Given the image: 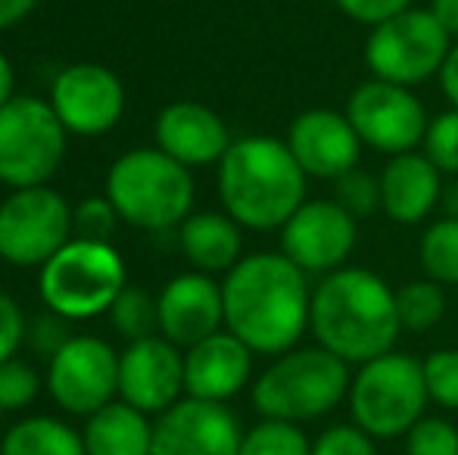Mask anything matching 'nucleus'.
I'll list each match as a JSON object with an SVG mask.
<instances>
[{
  "label": "nucleus",
  "mask_w": 458,
  "mask_h": 455,
  "mask_svg": "<svg viewBox=\"0 0 458 455\" xmlns=\"http://www.w3.org/2000/svg\"><path fill=\"white\" fill-rule=\"evenodd\" d=\"M225 328L256 356H281L300 346L309 328L312 291L306 272L284 253L243 256L222 281Z\"/></svg>",
  "instance_id": "obj_1"
},
{
  "label": "nucleus",
  "mask_w": 458,
  "mask_h": 455,
  "mask_svg": "<svg viewBox=\"0 0 458 455\" xmlns=\"http://www.w3.org/2000/svg\"><path fill=\"white\" fill-rule=\"evenodd\" d=\"M309 328L346 365H365L393 352L403 334L396 291L368 268H337L312 291Z\"/></svg>",
  "instance_id": "obj_2"
},
{
  "label": "nucleus",
  "mask_w": 458,
  "mask_h": 455,
  "mask_svg": "<svg viewBox=\"0 0 458 455\" xmlns=\"http://www.w3.org/2000/svg\"><path fill=\"white\" fill-rule=\"evenodd\" d=\"M306 178L287 140L253 134L234 140L218 163V200L241 228L275 231L306 203Z\"/></svg>",
  "instance_id": "obj_3"
},
{
  "label": "nucleus",
  "mask_w": 458,
  "mask_h": 455,
  "mask_svg": "<svg viewBox=\"0 0 458 455\" xmlns=\"http://www.w3.org/2000/svg\"><path fill=\"white\" fill-rule=\"evenodd\" d=\"M350 365L325 346H293L256 377L253 409L262 418L315 421L350 396Z\"/></svg>",
  "instance_id": "obj_4"
},
{
  "label": "nucleus",
  "mask_w": 458,
  "mask_h": 455,
  "mask_svg": "<svg viewBox=\"0 0 458 455\" xmlns=\"http://www.w3.org/2000/svg\"><path fill=\"white\" fill-rule=\"evenodd\" d=\"M193 194L191 169L159 147H134L109 165L106 197L119 219L134 228H182L193 209Z\"/></svg>",
  "instance_id": "obj_5"
},
{
  "label": "nucleus",
  "mask_w": 458,
  "mask_h": 455,
  "mask_svg": "<svg viewBox=\"0 0 458 455\" xmlns=\"http://www.w3.org/2000/svg\"><path fill=\"white\" fill-rule=\"evenodd\" d=\"M125 262L113 243L72 237L41 265L38 293L44 306L69 322L103 316L125 291Z\"/></svg>",
  "instance_id": "obj_6"
},
{
  "label": "nucleus",
  "mask_w": 458,
  "mask_h": 455,
  "mask_svg": "<svg viewBox=\"0 0 458 455\" xmlns=\"http://www.w3.org/2000/svg\"><path fill=\"white\" fill-rule=\"evenodd\" d=\"M346 400L352 425H359L374 440L405 437L424 418V406L430 402L424 365L405 352H384L359 365Z\"/></svg>",
  "instance_id": "obj_7"
},
{
  "label": "nucleus",
  "mask_w": 458,
  "mask_h": 455,
  "mask_svg": "<svg viewBox=\"0 0 458 455\" xmlns=\"http://www.w3.org/2000/svg\"><path fill=\"white\" fill-rule=\"evenodd\" d=\"M453 47V35L430 10H405L374 25L365 41V66L374 79L415 88L440 75Z\"/></svg>",
  "instance_id": "obj_8"
},
{
  "label": "nucleus",
  "mask_w": 458,
  "mask_h": 455,
  "mask_svg": "<svg viewBox=\"0 0 458 455\" xmlns=\"http://www.w3.org/2000/svg\"><path fill=\"white\" fill-rule=\"evenodd\" d=\"M66 138L54 106L38 97H13L0 110V181L13 190L47 184L63 165Z\"/></svg>",
  "instance_id": "obj_9"
},
{
  "label": "nucleus",
  "mask_w": 458,
  "mask_h": 455,
  "mask_svg": "<svg viewBox=\"0 0 458 455\" xmlns=\"http://www.w3.org/2000/svg\"><path fill=\"white\" fill-rule=\"evenodd\" d=\"M72 234V209L47 184L19 188L0 203V259L10 265H44Z\"/></svg>",
  "instance_id": "obj_10"
},
{
  "label": "nucleus",
  "mask_w": 458,
  "mask_h": 455,
  "mask_svg": "<svg viewBox=\"0 0 458 455\" xmlns=\"http://www.w3.org/2000/svg\"><path fill=\"white\" fill-rule=\"evenodd\" d=\"M344 113L356 128L359 140L386 156L415 150L430 125L428 113H424L421 100L411 94V88L380 79L362 81L350 94Z\"/></svg>",
  "instance_id": "obj_11"
},
{
  "label": "nucleus",
  "mask_w": 458,
  "mask_h": 455,
  "mask_svg": "<svg viewBox=\"0 0 458 455\" xmlns=\"http://www.w3.org/2000/svg\"><path fill=\"white\" fill-rule=\"evenodd\" d=\"M47 390L69 415H94L119 396V352L91 334H72L47 362Z\"/></svg>",
  "instance_id": "obj_12"
},
{
  "label": "nucleus",
  "mask_w": 458,
  "mask_h": 455,
  "mask_svg": "<svg viewBox=\"0 0 458 455\" xmlns=\"http://www.w3.org/2000/svg\"><path fill=\"white\" fill-rule=\"evenodd\" d=\"M50 106L69 134L100 138L119 125L125 113V88L122 79L97 63H75L63 69L50 88Z\"/></svg>",
  "instance_id": "obj_13"
},
{
  "label": "nucleus",
  "mask_w": 458,
  "mask_h": 455,
  "mask_svg": "<svg viewBox=\"0 0 458 455\" xmlns=\"http://www.w3.org/2000/svg\"><path fill=\"white\" fill-rule=\"evenodd\" d=\"M356 222L337 200H306L281 228V253L306 274H331L356 249Z\"/></svg>",
  "instance_id": "obj_14"
},
{
  "label": "nucleus",
  "mask_w": 458,
  "mask_h": 455,
  "mask_svg": "<svg viewBox=\"0 0 458 455\" xmlns=\"http://www.w3.org/2000/svg\"><path fill=\"white\" fill-rule=\"evenodd\" d=\"M241 421L225 402L178 400L153 425L150 455H237Z\"/></svg>",
  "instance_id": "obj_15"
},
{
  "label": "nucleus",
  "mask_w": 458,
  "mask_h": 455,
  "mask_svg": "<svg viewBox=\"0 0 458 455\" xmlns=\"http://www.w3.org/2000/svg\"><path fill=\"white\" fill-rule=\"evenodd\" d=\"M184 393L182 346L163 334L144 337L119 352V396L144 415H163Z\"/></svg>",
  "instance_id": "obj_16"
},
{
  "label": "nucleus",
  "mask_w": 458,
  "mask_h": 455,
  "mask_svg": "<svg viewBox=\"0 0 458 455\" xmlns=\"http://www.w3.org/2000/svg\"><path fill=\"white\" fill-rule=\"evenodd\" d=\"M287 147L309 178L337 181L344 172L359 165L365 144L359 140L346 113L306 110L290 122Z\"/></svg>",
  "instance_id": "obj_17"
},
{
  "label": "nucleus",
  "mask_w": 458,
  "mask_h": 455,
  "mask_svg": "<svg viewBox=\"0 0 458 455\" xmlns=\"http://www.w3.org/2000/svg\"><path fill=\"white\" fill-rule=\"evenodd\" d=\"M159 334L175 346L191 350L193 343L218 334L225 328L222 284L203 272H187L172 278L159 293Z\"/></svg>",
  "instance_id": "obj_18"
},
{
  "label": "nucleus",
  "mask_w": 458,
  "mask_h": 455,
  "mask_svg": "<svg viewBox=\"0 0 458 455\" xmlns=\"http://www.w3.org/2000/svg\"><path fill=\"white\" fill-rule=\"evenodd\" d=\"M253 356L256 352L228 328L193 343L184 352V393L206 402H228L250 383Z\"/></svg>",
  "instance_id": "obj_19"
},
{
  "label": "nucleus",
  "mask_w": 458,
  "mask_h": 455,
  "mask_svg": "<svg viewBox=\"0 0 458 455\" xmlns=\"http://www.w3.org/2000/svg\"><path fill=\"white\" fill-rule=\"evenodd\" d=\"M231 144L234 140L222 115L197 100L169 104L157 119V147L187 169L222 163Z\"/></svg>",
  "instance_id": "obj_20"
},
{
  "label": "nucleus",
  "mask_w": 458,
  "mask_h": 455,
  "mask_svg": "<svg viewBox=\"0 0 458 455\" xmlns=\"http://www.w3.org/2000/svg\"><path fill=\"white\" fill-rule=\"evenodd\" d=\"M443 194V172L424 153L390 156L380 172V209L396 225H418L437 206Z\"/></svg>",
  "instance_id": "obj_21"
},
{
  "label": "nucleus",
  "mask_w": 458,
  "mask_h": 455,
  "mask_svg": "<svg viewBox=\"0 0 458 455\" xmlns=\"http://www.w3.org/2000/svg\"><path fill=\"white\" fill-rule=\"evenodd\" d=\"M182 253L197 272L228 274L243 259L241 225L228 213H191L178 228Z\"/></svg>",
  "instance_id": "obj_22"
},
{
  "label": "nucleus",
  "mask_w": 458,
  "mask_h": 455,
  "mask_svg": "<svg viewBox=\"0 0 458 455\" xmlns=\"http://www.w3.org/2000/svg\"><path fill=\"white\" fill-rule=\"evenodd\" d=\"M81 440L88 455H150L153 425L140 409L113 400L100 412L88 415Z\"/></svg>",
  "instance_id": "obj_23"
},
{
  "label": "nucleus",
  "mask_w": 458,
  "mask_h": 455,
  "mask_svg": "<svg viewBox=\"0 0 458 455\" xmlns=\"http://www.w3.org/2000/svg\"><path fill=\"white\" fill-rule=\"evenodd\" d=\"M0 455H88L85 440L79 431L60 418L31 415L22 418L4 434Z\"/></svg>",
  "instance_id": "obj_24"
},
{
  "label": "nucleus",
  "mask_w": 458,
  "mask_h": 455,
  "mask_svg": "<svg viewBox=\"0 0 458 455\" xmlns=\"http://www.w3.org/2000/svg\"><path fill=\"white\" fill-rule=\"evenodd\" d=\"M418 259L430 281L443 287H458V219L443 215L440 222L424 228L421 243H418Z\"/></svg>",
  "instance_id": "obj_25"
},
{
  "label": "nucleus",
  "mask_w": 458,
  "mask_h": 455,
  "mask_svg": "<svg viewBox=\"0 0 458 455\" xmlns=\"http://www.w3.org/2000/svg\"><path fill=\"white\" fill-rule=\"evenodd\" d=\"M396 309L403 331L411 334H424V331L437 328L446 316V293L443 284L424 278V281H409L405 287L396 291Z\"/></svg>",
  "instance_id": "obj_26"
},
{
  "label": "nucleus",
  "mask_w": 458,
  "mask_h": 455,
  "mask_svg": "<svg viewBox=\"0 0 458 455\" xmlns=\"http://www.w3.org/2000/svg\"><path fill=\"white\" fill-rule=\"evenodd\" d=\"M106 316L115 334H122L128 343L144 341L159 331V299L147 293L144 287H125L109 306Z\"/></svg>",
  "instance_id": "obj_27"
},
{
  "label": "nucleus",
  "mask_w": 458,
  "mask_h": 455,
  "mask_svg": "<svg viewBox=\"0 0 458 455\" xmlns=\"http://www.w3.org/2000/svg\"><path fill=\"white\" fill-rule=\"evenodd\" d=\"M237 455H312V440L302 434L300 425L262 418L243 434Z\"/></svg>",
  "instance_id": "obj_28"
},
{
  "label": "nucleus",
  "mask_w": 458,
  "mask_h": 455,
  "mask_svg": "<svg viewBox=\"0 0 458 455\" xmlns=\"http://www.w3.org/2000/svg\"><path fill=\"white\" fill-rule=\"evenodd\" d=\"M334 200L352 215V219H368L380 209V175L374 172L356 169L344 172V175L334 181Z\"/></svg>",
  "instance_id": "obj_29"
},
{
  "label": "nucleus",
  "mask_w": 458,
  "mask_h": 455,
  "mask_svg": "<svg viewBox=\"0 0 458 455\" xmlns=\"http://www.w3.org/2000/svg\"><path fill=\"white\" fill-rule=\"evenodd\" d=\"M421 147H424V156H428L443 175L458 178V110L455 106L430 119Z\"/></svg>",
  "instance_id": "obj_30"
},
{
  "label": "nucleus",
  "mask_w": 458,
  "mask_h": 455,
  "mask_svg": "<svg viewBox=\"0 0 458 455\" xmlns=\"http://www.w3.org/2000/svg\"><path fill=\"white\" fill-rule=\"evenodd\" d=\"M41 393V377L22 358H6L0 365V409L4 412H19V409H29L31 402Z\"/></svg>",
  "instance_id": "obj_31"
},
{
  "label": "nucleus",
  "mask_w": 458,
  "mask_h": 455,
  "mask_svg": "<svg viewBox=\"0 0 458 455\" xmlns=\"http://www.w3.org/2000/svg\"><path fill=\"white\" fill-rule=\"evenodd\" d=\"M421 365L430 402L458 412V350H437Z\"/></svg>",
  "instance_id": "obj_32"
},
{
  "label": "nucleus",
  "mask_w": 458,
  "mask_h": 455,
  "mask_svg": "<svg viewBox=\"0 0 458 455\" xmlns=\"http://www.w3.org/2000/svg\"><path fill=\"white\" fill-rule=\"evenodd\" d=\"M405 455H458V431L453 421L424 415L405 434Z\"/></svg>",
  "instance_id": "obj_33"
},
{
  "label": "nucleus",
  "mask_w": 458,
  "mask_h": 455,
  "mask_svg": "<svg viewBox=\"0 0 458 455\" xmlns=\"http://www.w3.org/2000/svg\"><path fill=\"white\" fill-rule=\"evenodd\" d=\"M119 222L122 219L113 203H109V197H88V200H81L72 209V231L75 237H85V240L109 243V237L115 234Z\"/></svg>",
  "instance_id": "obj_34"
},
{
  "label": "nucleus",
  "mask_w": 458,
  "mask_h": 455,
  "mask_svg": "<svg viewBox=\"0 0 458 455\" xmlns=\"http://www.w3.org/2000/svg\"><path fill=\"white\" fill-rule=\"evenodd\" d=\"M312 455H377V450H374V437L359 425H334L318 434Z\"/></svg>",
  "instance_id": "obj_35"
},
{
  "label": "nucleus",
  "mask_w": 458,
  "mask_h": 455,
  "mask_svg": "<svg viewBox=\"0 0 458 455\" xmlns=\"http://www.w3.org/2000/svg\"><path fill=\"white\" fill-rule=\"evenodd\" d=\"M69 318L56 316V312H47V316H38L35 322L25 328V341H29L31 350L41 358H54L56 352L63 350L69 341H72V331H69Z\"/></svg>",
  "instance_id": "obj_36"
},
{
  "label": "nucleus",
  "mask_w": 458,
  "mask_h": 455,
  "mask_svg": "<svg viewBox=\"0 0 458 455\" xmlns=\"http://www.w3.org/2000/svg\"><path fill=\"white\" fill-rule=\"evenodd\" d=\"M340 6L344 16H350L352 22L362 25H380L386 19L399 16V13L411 10V0H334Z\"/></svg>",
  "instance_id": "obj_37"
},
{
  "label": "nucleus",
  "mask_w": 458,
  "mask_h": 455,
  "mask_svg": "<svg viewBox=\"0 0 458 455\" xmlns=\"http://www.w3.org/2000/svg\"><path fill=\"white\" fill-rule=\"evenodd\" d=\"M25 316L19 309V303L10 297V293L0 291V365L6 358H13L19 352V346L25 341Z\"/></svg>",
  "instance_id": "obj_38"
},
{
  "label": "nucleus",
  "mask_w": 458,
  "mask_h": 455,
  "mask_svg": "<svg viewBox=\"0 0 458 455\" xmlns=\"http://www.w3.org/2000/svg\"><path fill=\"white\" fill-rule=\"evenodd\" d=\"M440 88H443V94H446L449 104L458 110V41H453L446 63H443V69H440Z\"/></svg>",
  "instance_id": "obj_39"
},
{
  "label": "nucleus",
  "mask_w": 458,
  "mask_h": 455,
  "mask_svg": "<svg viewBox=\"0 0 458 455\" xmlns=\"http://www.w3.org/2000/svg\"><path fill=\"white\" fill-rule=\"evenodd\" d=\"M35 6H38V0H0V31L22 22Z\"/></svg>",
  "instance_id": "obj_40"
},
{
  "label": "nucleus",
  "mask_w": 458,
  "mask_h": 455,
  "mask_svg": "<svg viewBox=\"0 0 458 455\" xmlns=\"http://www.w3.org/2000/svg\"><path fill=\"white\" fill-rule=\"evenodd\" d=\"M430 13L453 35V41H458V0H430Z\"/></svg>",
  "instance_id": "obj_41"
},
{
  "label": "nucleus",
  "mask_w": 458,
  "mask_h": 455,
  "mask_svg": "<svg viewBox=\"0 0 458 455\" xmlns=\"http://www.w3.org/2000/svg\"><path fill=\"white\" fill-rule=\"evenodd\" d=\"M13 88H16V72H13L10 56L0 50V110H4L13 97H16V94H13Z\"/></svg>",
  "instance_id": "obj_42"
},
{
  "label": "nucleus",
  "mask_w": 458,
  "mask_h": 455,
  "mask_svg": "<svg viewBox=\"0 0 458 455\" xmlns=\"http://www.w3.org/2000/svg\"><path fill=\"white\" fill-rule=\"evenodd\" d=\"M440 209H443V215H446V219H458V178L443 184Z\"/></svg>",
  "instance_id": "obj_43"
},
{
  "label": "nucleus",
  "mask_w": 458,
  "mask_h": 455,
  "mask_svg": "<svg viewBox=\"0 0 458 455\" xmlns=\"http://www.w3.org/2000/svg\"><path fill=\"white\" fill-rule=\"evenodd\" d=\"M0 415H4V409H0Z\"/></svg>",
  "instance_id": "obj_44"
}]
</instances>
